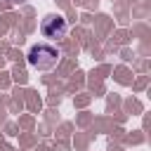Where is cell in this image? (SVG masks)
<instances>
[{
  "label": "cell",
  "mask_w": 151,
  "mask_h": 151,
  "mask_svg": "<svg viewBox=\"0 0 151 151\" xmlns=\"http://www.w3.org/2000/svg\"><path fill=\"white\" fill-rule=\"evenodd\" d=\"M59 57H61V52H59L57 47L40 42V45H33V47L28 50L26 61H28L31 68H38V71H52V68L59 64Z\"/></svg>",
  "instance_id": "1"
},
{
  "label": "cell",
  "mask_w": 151,
  "mask_h": 151,
  "mask_svg": "<svg viewBox=\"0 0 151 151\" xmlns=\"http://www.w3.org/2000/svg\"><path fill=\"white\" fill-rule=\"evenodd\" d=\"M66 31H68V24H66V19H64L61 14H47V17H42V21H40V33H42L45 38H50V40L64 38Z\"/></svg>",
  "instance_id": "2"
},
{
  "label": "cell",
  "mask_w": 151,
  "mask_h": 151,
  "mask_svg": "<svg viewBox=\"0 0 151 151\" xmlns=\"http://www.w3.org/2000/svg\"><path fill=\"white\" fill-rule=\"evenodd\" d=\"M12 5H24V2H28V0H9Z\"/></svg>",
  "instance_id": "3"
}]
</instances>
